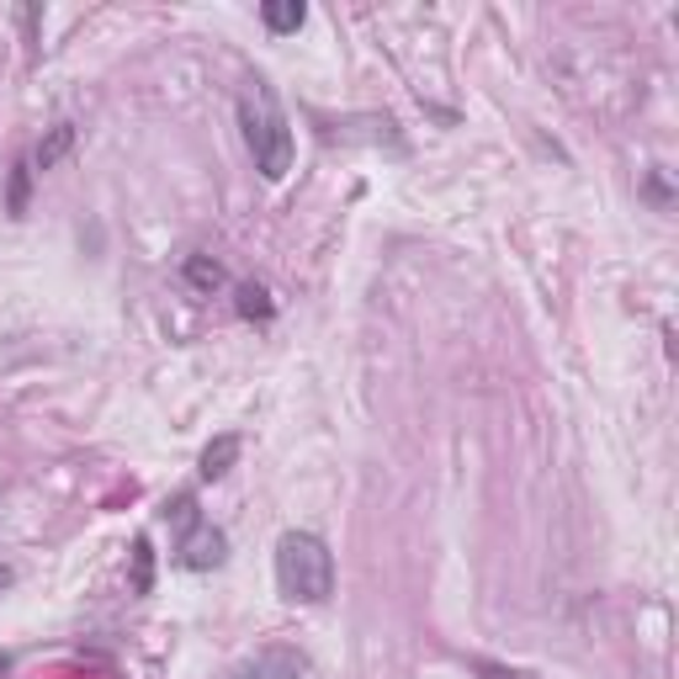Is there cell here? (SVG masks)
<instances>
[{
  "mask_svg": "<svg viewBox=\"0 0 679 679\" xmlns=\"http://www.w3.org/2000/svg\"><path fill=\"white\" fill-rule=\"evenodd\" d=\"M240 128H244L250 155H255V170L266 181H281L292 170L298 144H292V128H287V118H281V107H277V90L266 81H250V90L240 96Z\"/></svg>",
  "mask_w": 679,
  "mask_h": 679,
  "instance_id": "cell-1",
  "label": "cell"
},
{
  "mask_svg": "<svg viewBox=\"0 0 679 679\" xmlns=\"http://www.w3.org/2000/svg\"><path fill=\"white\" fill-rule=\"evenodd\" d=\"M277 584L287 599L324 605L335 595V558L314 531H287L277 542Z\"/></svg>",
  "mask_w": 679,
  "mask_h": 679,
  "instance_id": "cell-2",
  "label": "cell"
},
{
  "mask_svg": "<svg viewBox=\"0 0 679 679\" xmlns=\"http://www.w3.org/2000/svg\"><path fill=\"white\" fill-rule=\"evenodd\" d=\"M223 558H229V536H223L213 520H197V525L181 536V547H175V562H181V568H192V573L223 568Z\"/></svg>",
  "mask_w": 679,
  "mask_h": 679,
  "instance_id": "cell-3",
  "label": "cell"
},
{
  "mask_svg": "<svg viewBox=\"0 0 679 679\" xmlns=\"http://www.w3.org/2000/svg\"><path fill=\"white\" fill-rule=\"evenodd\" d=\"M303 675H308V658H303V653L271 647V653H260L255 664H244L234 679H303Z\"/></svg>",
  "mask_w": 679,
  "mask_h": 679,
  "instance_id": "cell-4",
  "label": "cell"
},
{
  "mask_svg": "<svg viewBox=\"0 0 679 679\" xmlns=\"http://www.w3.org/2000/svg\"><path fill=\"white\" fill-rule=\"evenodd\" d=\"M75 149V122H53L48 133H43L38 144H33V155H27V165L33 170H53V165L64 160Z\"/></svg>",
  "mask_w": 679,
  "mask_h": 679,
  "instance_id": "cell-5",
  "label": "cell"
},
{
  "mask_svg": "<svg viewBox=\"0 0 679 679\" xmlns=\"http://www.w3.org/2000/svg\"><path fill=\"white\" fill-rule=\"evenodd\" d=\"M240 462V436H218V440H207V451H202V462H197V473L207 483H218L229 468Z\"/></svg>",
  "mask_w": 679,
  "mask_h": 679,
  "instance_id": "cell-6",
  "label": "cell"
},
{
  "mask_svg": "<svg viewBox=\"0 0 679 679\" xmlns=\"http://www.w3.org/2000/svg\"><path fill=\"white\" fill-rule=\"evenodd\" d=\"M260 22H266L277 38H287V33H298V27L308 22V5H303V0H266V5H260Z\"/></svg>",
  "mask_w": 679,
  "mask_h": 679,
  "instance_id": "cell-7",
  "label": "cell"
},
{
  "mask_svg": "<svg viewBox=\"0 0 679 679\" xmlns=\"http://www.w3.org/2000/svg\"><path fill=\"white\" fill-rule=\"evenodd\" d=\"M181 277H186V287H192V292H218V287L229 281V277H223V266H218L213 255H186Z\"/></svg>",
  "mask_w": 679,
  "mask_h": 679,
  "instance_id": "cell-8",
  "label": "cell"
},
{
  "mask_svg": "<svg viewBox=\"0 0 679 679\" xmlns=\"http://www.w3.org/2000/svg\"><path fill=\"white\" fill-rule=\"evenodd\" d=\"M234 308H240V319H271V314H277V303H271V292H266L260 281H244Z\"/></svg>",
  "mask_w": 679,
  "mask_h": 679,
  "instance_id": "cell-9",
  "label": "cell"
},
{
  "mask_svg": "<svg viewBox=\"0 0 679 679\" xmlns=\"http://www.w3.org/2000/svg\"><path fill=\"white\" fill-rule=\"evenodd\" d=\"M27 192H33V165L22 160L16 170H11V202H5L11 218H27Z\"/></svg>",
  "mask_w": 679,
  "mask_h": 679,
  "instance_id": "cell-10",
  "label": "cell"
},
{
  "mask_svg": "<svg viewBox=\"0 0 679 679\" xmlns=\"http://www.w3.org/2000/svg\"><path fill=\"white\" fill-rule=\"evenodd\" d=\"M165 520H170V525H175V531H181V536H186V531H192V525H197V499H192V494H175V499H170V505H165Z\"/></svg>",
  "mask_w": 679,
  "mask_h": 679,
  "instance_id": "cell-11",
  "label": "cell"
},
{
  "mask_svg": "<svg viewBox=\"0 0 679 679\" xmlns=\"http://www.w3.org/2000/svg\"><path fill=\"white\" fill-rule=\"evenodd\" d=\"M149 542H144V536H138V542H133V590H138V595H149V584H155V579H149Z\"/></svg>",
  "mask_w": 679,
  "mask_h": 679,
  "instance_id": "cell-12",
  "label": "cell"
},
{
  "mask_svg": "<svg viewBox=\"0 0 679 679\" xmlns=\"http://www.w3.org/2000/svg\"><path fill=\"white\" fill-rule=\"evenodd\" d=\"M478 675L483 679H520V675H510V669H499V664H478Z\"/></svg>",
  "mask_w": 679,
  "mask_h": 679,
  "instance_id": "cell-13",
  "label": "cell"
},
{
  "mask_svg": "<svg viewBox=\"0 0 679 679\" xmlns=\"http://www.w3.org/2000/svg\"><path fill=\"white\" fill-rule=\"evenodd\" d=\"M11 584H16V568H11V562H0V590H11Z\"/></svg>",
  "mask_w": 679,
  "mask_h": 679,
  "instance_id": "cell-14",
  "label": "cell"
},
{
  "mask_svg": "<svg viewBox=\"0 0 679 679\" xmlns=\"http://www.w3.org/2000/svg\"><path fill=\"white\" fill-rule=\"evenodd\" d=\"M11 675V653H0V679Z\"/></svg>",
  "mask_w": 679,
  "mask_h": 679,
  "instance_id": "cell-15",
  "label": "cell"
}]
</instances>
